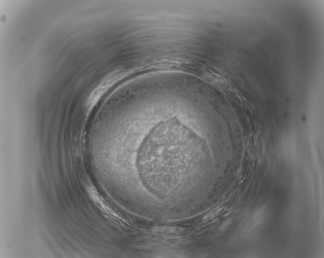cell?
Instances as JSON below:
<instances>
[{
	"instance_id": "cell-1",
	"label": "cell",
	"mask_w": 324,
	"mask_h": 258,
	"mask_svg": "<svg viewBox=\"0 0 324 258\" xmlns=\"http://www.w3.org/2000/svg\"><path fill=\"white\" fill-rule=\"evenodd\" d=\"M123 69L116 70L108 74L94 89L86 103L87 112H90L102 96L117 81L125 77Z\"/></svg>"
}]
</instances>
